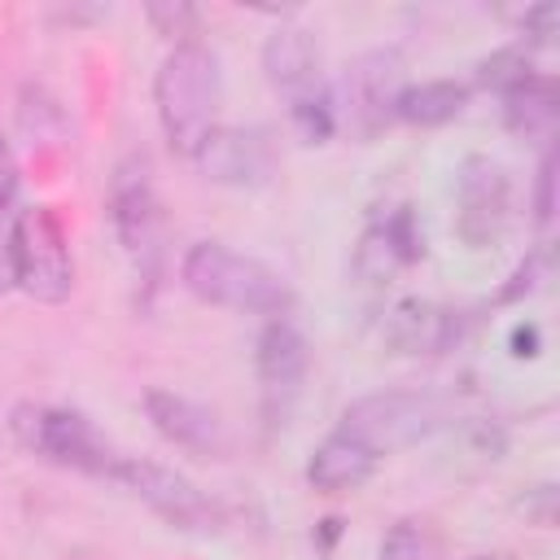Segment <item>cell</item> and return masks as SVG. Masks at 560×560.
<instances>
[{"label":"cell","mask_w":560,"mask_h":560,"mask_svg":"<svg viewBox=\"0 0 560 560\" xmlns=\"http://www.w3.org/2000/svg\"><path fill=\"white\" fill-rule=\"evenodd\" d=\"M459 332H464L459 311L424 298H407L385 315V346L398 354H442L459 341Z\"/></svg>","instance_id":"5bb4252c"},{"label":"cell","mask_w":560,"mask_h":560,"mask_svg":"<svg viewBox=\"0 0 560 560\" xmlns=\"http://www.w3.org/2000/svg\"><path fill=\"white\" fill-rule=\"evenodd\" d=\"M468 560H512V556H503V551H486V556H468Z\"/></svg>","instance_id":"83f0119b"},{"label":"cell","mask_w":560,"mask_h":560,"mask_svg":"<svg viewBox=\"0 0 560 560\" xmlns=\"http://www.w3.org/2000/svg\"><path fill=\"white\" fill-rule=\"evenodd\" d=\"M503 122H508V131H516V136H525V140L547 149L556 140V122H560L556 83L547 74H529L525 83L503 92Z\"/></svg>","instance_id":"e0dca14e"},{"label":"cell","mask_w":560,"mask_h":560,"mask_svg":"<svg viewBox=\"0 0 560 560\" xmlns=\"http://www.w3.org/2000/svg\"><path fill=\"white\" fill-rule=\"evenodd\" d=\"M118 481H122L153 516H162V521H166L171 529H179V534H214V529H223V521H228V512H223L219 499H210L197 481H188L184 472H175V468H166V464H158V459H131V455H127Z\"/></svg>","instance_id":"52a82bcc"},{"label":"cell","mask_w":560,"mask_h":560,"mask_svg":"<svg viewBox=\"0 0 560 560\" xmlns=\"http://www.w3.org/2000/svg\"><path fill=\"white\" fill-rule=\"evenodd\" d=\"M512 223V179L486 158L468 153L455 171V236L468 249H490Z\"/></svg>","instance_id":"ba28073f"},{"label":"cell","mask_w":560,"mask_h":560,"mask_svg":"<svg viewBox=\"0 0 560 560\" xmlns=\"http://www.w3.org/2000/svg\"><path fill=\"white\" fill-rule=\"evenodd\" d=\"M9 249H13V284L44 302L61 306L74 293V254L61 219L48 206H26L9 223Z\"/></svg>","instance_id":"8992f818"},{"label":"cell","mask_w":560,"mask_h":560,"mask_svg":"<svg viewBox=\"0 0 560 560\" xmlns=\"http://www.w3.org/2000/svg\"><path fill=\"white\" fill-rule=\"evenodd\" d=\"M542 276H547V249H529V254L516 262V271L508 276V284L499 289V302H521V298H529V293L542 284Z\"/></svg>","instance_id":"603a6c76"},{"label":"cell","mask_w":560,"mask_h":560,"mask_svg":"<svg viewBox=\"0 0 560 560\" xmlns=\"http://www.w3.org/2000/svg\"><path fill=\"white\" fill-rule=\"evenodd\" d=\"M144 416L171 446H179L197 459H223L232 451V438H228V424L219 420V411H210L206 402H197L188 394L149 389L144 394Z\"/></svg>","instance_id":"4fadbf2b"},{"label":"cell","mask_w":560,"mask_h":560,"mask_svg":"<svg viewBox=\"0 0 560 560\" xmlns=\"http://www.w3.org/2000/svg\"><path fill=\"white\" fill-rule=\"evenodd\" d=\"M179 280L192 298L223 306V311H241V315H289L293 306V284L267 267L254 254H241L223 241H197L188 245V254L179 258Z\"/></svg>","instance_id":"6da1fadb"},{"label":"cell","mask_w":560,"mask_h":560,"mask_svg":"<svg viewBox=\"0 0 560 560\" xmlns=\"http://www.w3.org/2000/svg\"><path fill=\"white\" fill-rule=\"evenodd\" d=\"M556 26H560V4H538V9H529L525 13V44L534 48V44H547L551 35H556Z\"/></svg>","instance_id":"cb8c5ba5"},{"label":"cell","mask_w":560,"mask_h":560,"mask_svg":"<svg viewBox=\"0 0 560 560\" xmlns=\"http://www.w3.org/2000/svg\"><path fill=\"white\" fill-rule=\"evenodd\" d=\"M534 74V48L525 44V39H516V44H503V48H494L490 57H481L477 61V88H490V92H512L516 83H525Z\"/></svg>","instance_id":"ffe728a7"},{"label":"cell","mask_w":560,"mask_h":560,"mask_svg":"<svg viewBox=\"0 0 560 560\" xmlns=\"http://www.w3.org/2000/svg\"><path fill=\"white\" fill-rule=\"evenodd\" d=\"M254 372H258V394H262V411L271 424H284L289 407L302 394V381L311 372V341L293 319H267V328L258 332V350H254Z\"/></svg>","instance_id":"8fae6325"},{"label":"cell","mask_w":560,"mask_h":560,"mask_svg":"<svg viewBox=\"0 0 560 560\" xmlns=\"http://www.w3.org/2000/svg\"><path fill=\"white\" fill-rule=\"evenodd\" d=\"M402 92V57L394 48H368L346 66V105H350V127L372 140L398 105Z\"/></svg>","instance_id":"7c38bea8"},{"label":"cell","mask_w":560,"mask_h":560,"mask_svg":"<svg viewBox=\"0 0 560 560\" xmlns=\"http://www.w3.org/2000/svg\"><path fill=\"white\" fill-rule=\"evenodd\" d=\"M381 455H372L363 442H354L350 433L332 429L306 459V481L311 490L319 494H346V490H359L372 472H376Z\"/></svg>","instance_id":"2e32d148"},{"label":"cell","mask_w":560,"mask_h":560,"mask_svg":"<svg viewBox=\"0 0 560 560\" xmlns=\"http://www.w3.org/2000/svg\"><path fill=\"white\" fill-rule=\"evenodd\" d=\"M262 74H267L271 92H280L289 101V114L332 105L328 83H324L319 39L306 26H276L262 39Z\"/></svg>","instance_id":"30bf717a"},{"label":"cell","mask_w":560,"mask_h":560,"mask_svg":"<svg viewBox=\"0 0 560 560\" xmlns=\"http://www.w3.org/2000/svg\"><path fill=\"white\" fill-rule=\"evenodd\" d=\"M508 346H512L516 359H534L538 354V328L534 324H516L512 337H508Z\"/></svg>","instance_id":"484cf974"},{"label":"cell","mask_w":560,"mask_h":560,"mask_svg":"<svg viewBox=\"0 0 560 560\" xmlns=\"http://www.w3.org/2000/svg\"><path fill=\"white\" fill-rule=\"evenodd\" d=\"M468 105V88L455 79H424V83H407L398 92L394 118L411 122V127H442L451 118H459Z\"/></svg>","instance_id":"ac0fdd59"},{"label":"cell","mask_w":560,"mask_h":560,"mask_svg":"<svg viewBox=\"0 0 560 560\" xmlns=\"http://www.w3.org/2000/svg\"><path fill=\"white\" fill-rule=\"evenodd\" d=\"M556 166H560V158H556V144H547L542 149V158H538V175H534V223L547 232L551 228V219H556Z\"/></svg>","instance_id":"44dd1931"},{"label":"cell","mask_w":560,"mask_h":560,"mask_svg":"<svg viewBox=\"0 0 560 560\" xmlns=\"http://www.w3.org/2000/svg\"><path fill=\"white\" fill-rule=\"evenodd\" d=\"M13 197H18V162H13V149H9L4 136H0V210H4Z\"/></svg>","instance_id":"d4e9b609"},{"label":"cell","mask_w":560,"mask_h":560,"mask_svg":"<svg viewBox=\"0 0 560 560\" xmlns=\"http://www.w3.org/2000/svg\"><path fill=\"white\" fill-rule=\"evenodd\" d=\"M13 438L48 459V464H61V468H74V472H88V477H109L118 481L127 455L114 451V442H105V433L74 407H48V402H22L13 407Z\"/></svg>","instance_id":"3957f363"},{"label":"cell","mask_w":560,"mask_h":560,"mask_svg":"<svg viewBox=\"0 0 560 560\" xmlns=\"http://www.w3.org/2000/svg\"><path fill=\"white\" fill-rule=\"evenodd\" d=\"M13 284V249H9V228H0V289Z\"/></svg>","instance_id":"4316f807"},{"label":"cell","mask_w":560,"mask_h":560,"mask_svg":"<svg viewBox=\"0 0 560 560\" xmlns=\"http://www.w3.org/2000/svg\"><path fill=\"white\" fill-rule=\"evenodd\" d=\"M376 560H442V534L424 516H402L381 538Z\"/></svg>","instance_id":"d6986e66"},{"label":"cell","mask_w":560,"mask_h":560,"mask_svg":"<svg viewBox=\"0 0 560 560\" xmlns=\"http://www.w3.org/2000/svg\"><path fill=\"white\" fill-rule=\"evenodd\" d=\"M446 394L424 389V385H389V389H372L363 398H354L341 411V433H350L354 442H363L372 455H389L402 446H416L420 438L438 433L446 424Z\"/></svg>","instance_id":"277c9868"},{"label":"cell","mask_w":560,"mask_h":560,"mask_svg":"<svg viewBox=\"0 0 560 560\" xmlns=\"http://www.w3.org/2000/svg\"><path fill=\"white\" fill-rule=\"evenodd\" d=\"M149 22L158 26V35H166L175 44H188L197 35L201 13L192 4H149Z\"/></svg>","instance_id":"7402d4cb"},{"label":"cell","mask_w":560,"mask_h":560,"mask_svg":"<svg viewBox=\"0 0 560 560\" xmlns=\"http://www.w3.org/2000/svg\"><path fill=\"white\" fill-rule=\"evenodd\" d=\"M192 162H197L201 179H210V184H223V188H262L280 171V149H276V136L267 127L228 122V127H214L197 144Z\"/></svg>","instance_id":"9c48e42d"},{"label":"cell","mask_w":560,"mask_h":560,"mask_svg":"<svg viewBox=\"0 0 560 560\" xmlns=\"http://www.w3.org/2000/svg\"><path fill=\"white\" fill-rule=\"evenodd\" d=\"M420 254H424V236L416 232L411 210H394L389 219H381V223H372L363 232V241L354 249V271L363 280H385L398 267L416 262Z\"/></svg>","instance_id":"9a60e30c"},{"label":"cell","mask_w":560,"mask_h":560,"mask_svg":"<svg viewBox=\"0 0 560 560\" xmlns=\"http://www.w3.org/2000/svg\"><path fill=\"white\" fill-rule=\"evenodd\" d=\"M219 57L210 44L201 39H188V44H175L158 74H153V105H158V122H162V136L175 153L192 158L197 144L219 127L214 114H219Z\"/></svg>","instance_id":"7a4b0ae2"},{"label":"cell","mask_w":560,"mask_h":560,"mask_svg":"<svg viewBox=\"0 0 560 560\" xmlns=\"http://www.w3.org/2000/svg\"><path fill=\"white\" fill-rule=\"evenodd\" d=\"M109 228L131 262V271L144 280V289H158L166 267V219L162 201L149 175L144 158H122L109 179Z\"/></svg>","instance_id":"5b68a950"}]
</instances>
